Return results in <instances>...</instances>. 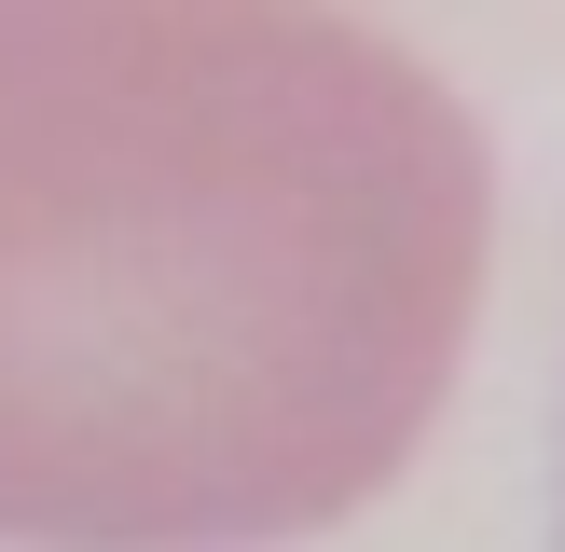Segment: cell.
Segmentation results:
<instances>
[{
  "label": "cell",
  "mask_w": 565,
  "mask_h": 552,
  "mask_svg": "<svg viewBox=\"0 0 565 552\" xmlns=\"http://www.w3.org/2000/svg\"><path fill=\"white\" fill-rule=\"evenodd\" d=\"M483 125L359 14L0 0V539L276 552L469 359Z\"/></svg>",
  "instance_id": "obj_1"
}]
</instances>
